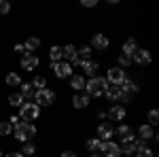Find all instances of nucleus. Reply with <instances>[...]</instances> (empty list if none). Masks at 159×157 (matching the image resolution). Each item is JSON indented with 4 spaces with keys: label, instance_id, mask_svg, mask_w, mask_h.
<instances>
[{
    "label": "nucleus",
    "instance_id": "obj_10",
    "mask_svg": "<svg viewBox=\"0 0 159 157\" xmlns=\"http://www.w3.org/2000/svg\"><path fill=\"white\" fill-rule=\"evenodd\" d=\"M108 45H110L108 36L102 34V32H96V34L91 36V45H89V47L96 49V51H104V49H108Z\"/></svg>",
    "mask_w": 159,
    "mask_h": 157
},
{
    "label": "nucleus",
    "instance_id": "obj_30",
    "mask_svg": "<svg viewBox=\"0 0 159 157\" xmlns=\"http://www.w3.org/2000/svg\"><path fill=\"white\" fill-rule=\"evenodd\" d=\"M49 58H51L53 64H55V62H61V47H60V45H53V47H51Z\"/></svg>",
    "mask_w": 159,
    "mask_h": 157
},
{
    "label": "nucleus",
    "instance_id": "obj_8",
    "mask_svg": "<svg viewBox=\"0 0 159 157\" xmlns=\"http://www.w3.org/2000/svg\"><path fill=\"white\" fill-rule=\"evenodd\" d=\"M100 155H104V157H121V149H119L117 142L106 140V142L100 145Z\"/></svg>",
    "mask_w": 159,
    "mask_h": 157
},
{
    "label": "nucleus",
    "instance_id": "obj_42",
    "mask_svg": "<svg viewBox=\"0 0 159 157\" xmlns=\"http://www.w3.org/2000/svg\"><path fill=\"white\" fill-rule=\"evenodd\" d=\"M89 157H104V155H100V153H91Z\"/></svg>",
    "mask_w": 159,
    "mask_h": 157
},
{
    "label": "nucleus",
    "instance_id": "obj_11",
    "mask_svg": "<svg viewBox=\"0 0 159 157\" xmlns=\"http://www.w3.org/2000/svg\"><path fill=\"white\" fill-rule=\"evenodd\" d=\"M96 134H98V140H102V142H106V140H112V136H115V130H112V123H100L98 130H96Z\"/></svg>",
    "mask_w": 159,
    "mask_h": 157
},
{
    "label": "nucleus",
    "instance_id": "obj_4",
    "mask_svg": "<svg viewBox=\"0 0 159 157\" xmlns=\"http://www.w3.org/2000/svg\"><path fill=\"white\" fill-rule=\"evenodd\" d=\"M55 102V91L53 89H38V91H34V104H36L38 109L40 106H51Z\"/></svg>",
    "mask_w": 159,
    "mask_h": 157
},
{
    "label": "nucleus",
    "instance_id": "obj_39",
    "mask_svg": "<svg viewBox=\"0 0 159 157\" xmlns=\"http://www.w3.org/2000/svg\"><path fill=\"white\" fill-rule=\"evenodd\" d=\"M60 157H76V153H72V151H64Z\"/></svg>",
    "mask_w": 159,
    "mask_h": 157
},
{
    "label": "nucleus",
    "instance_id": "obj_15",
    "mask_svg": "<svg viewBox=\"0 0 159 157\" xmlns=\"http://www.w3.org/2000/svg\"><path fill=\"white\" fill-rule=\"evenodd\" d=\"M125 115H127L125 106H110V109L106 110V117L112 119V121H123V119H125Z\"/></svg>",
    "mask_w": 159,
    "mask_h": 157
},
{
    "label": "nucleus",
    "instance_id": "obj_41",
    "mask_svg": "<svg viewBox=\"0 0 159 157\" xmlns=\"http://www.w3.org/2000/svg\"><path fill=\"white\" fill-rule=\"evenodd\" d=\"M4 157H24V155H21V153H7Z\"/></svg>",
    "mask_w": 159,
    "mask_h": 157
},
{
    "label": "nucleus",
    "instance_id": "obj_40",
    "mask_svg": "<svg viewBox=\"0 0 159 157\" xmlns=\"http://www.w3.org/2000/svg\"><path fill=\"white\" fill-rule=\"evenodd\" d=\"M15 53H21L24 55L25 51H24V45H15Z\"/></svg>",
    "mask_w": 159,
    "mask_h": 157
},
{
    "label": "nucleus",
    "instance_id": "obj_32",
    "mask_svg": "<svg viewBox=\"0 0 159 157\" xmlns=\"http://www.w3.org/2000/svg\"><path fill=\"white\" fill-rule=\"evenodd\" d=\"M147 119H148V125H151V127L157 125V123H159V110L157 109H151V110H148V115H147Z\"/></svg>",
    "mask_w": 159,
    "mask_h": 157
},
{
    "label": "nucleus",
    "instance_id": "obj_36",
    "mask_svg": "<svg viewBox=\"0 0 159 157\" xmlns=\"http://www.w3.org/2000/svg\"><path fill=\"white\" fill-rule=\"evenodd\" d=\"M9 11H11V4L7 0H0V15H7Z\"/></svg>",
    "mask_w": 159,
    "mask_h": 157
},
{
    "label": "nucleus",
    "instance_id": "obj_13",
    "mask_svg": "<svg viewBox=\"0 0 159 157\" xmlns=\"http://www.w3.org/2000/svg\"><path fill=\"white\" fill-rule=\"evenodd\" d=\"M132 62H134V64H138V66H148V64L153 62L151 51H147V49H138L134 55H132Z\"/></svg>",
    "mask_w": 159,
    "mask_h": 157
},
{
    "label": "nucleus",
    "instance_id": "obj_7",
    "mask_svg": "<svg viewBox=\"0 0 159 157\" xmlns=\"http://www.w3.org/2000/svg\"><path fill=\"white\" fill-rule=\"evenodd\" d=\"M38 62H40V60H38L36 53H24L19 64H21V68H24L25 72H34V70L38 68Z\"/></svg>",
    "mask_w": 159,
    "mask_h": 157
},
{
    "label": "nucleus",
    "instance_id": "obj_14",
    "mask_svg": "<svg viewBox=\"0 0 159 157\" xmlns=\"http://www.w3.org/2000/svg\"><path fill=\"white\" fill-rule=\"evenodd\" d=\"M119 89H121L123 94H129V96H134V94H138L140 91V85H136V81H132V79H123L121 85H119Z\"/></svg>",
    "mask_w": 159,
    "mask_h": 157
},
{
    "label": "nucleus",
    "instance_id": "obj_33",
    "mask_svg": "<svg viewBox=\"0 0 159 157\" xmlns=\"http://www.w3.org/2000/svg\"><path fill=\"white\" fill-rule=\"evenodd\" d=\"M34 153H36V146H34V145H32V142H24V149H21V155H28V157H30V155H34Z\"/></svg>",
    "mask_w": 159,
    "mask_h": 157
},
{
    "label": "nucleus",
    "instance_id": "obj_20",
    "mask_svg": "<svg viewBox=\"0 0 159 157\" xmlns=\"http://www.w3.org/2000/svg\"><path fill=\"white\" fill-rule=\"evenodd\" d=\"M138 49H140V47H138L136 38H127V40L123 43V51H121V53H125V55H129V58H132V55H134Z\"/></svg>",
    "mask_w": 159,
    "mask_h": 157
},
{
    "label": "nucleus",
    "instance_id": "obj_3",
    "mask_svg": "<svg viewBox=\"0 0 159 157\" xmlns=\"http://www.w3.org/2000/svg\"><path fill=\"white\" fill-rule=\"evenodd\" d=\"M38 117H40V109H38L34 102H24L19 106V119H24L25 123H32Z\"/></svg>",
    "mask_w": 159,
    "mask_h": 157
},
{
    "label": "nucleus",
    "instance_id": "obj_17",
    "mask_svg": "<svg viewBox=\"0 0 159 157\" xmlns=\"http://www.w3.org/2000/svg\"><path fill=\"white\" fill-rule=\"evenodd\" d=\"M81 68L85 70L87 76H98V70H100V64L98 62H93V60H85V62H81Z\"/></svg>",
    "mask_w": 159,
    "mask_h": 157
},
{
    "label": "nucleus",
    "instance_id": "obj_9",
    "mask_svg": "<svg viewBox=\"0 0 159 157\" xmlns=\"http://www.w3.org/2000/svg\"><path fill=\"white\" fill-rule=\"evenodd\" d=\"M104 79H106L108 85H121V81L125 79V72H123V68L115 66V68H108V72H106Z\"/></svg>",
    "mask_w": 159,
    "mask_h": 157
},
{
    "label": "nucleus",
    "instance_id": "obj_35",
    "mask_svg": "<svg viewBox=\"0 0 159 157\" xmlns=\"http://www.w3.org/2000/svg\"><path fill=\"white\" fill-rule=\"evenodd\" d=\"M117 62H119V68H125V66L134 64V62H132V58H129V55H125V53H121V55L117 58Z\"/></svg>",
    "mask_w": 159,
    "mask_h": 157
},
{
    "label": "nucleus",
    "instance_id": "obj_38",
    "mask_svg": "<svg viewBox=\"0 0 159 157\" xmlns=\"http://www.w3.org/2000/svg\"><path fill=\"white\" fill-rule=\"evenodd\" d=\"M81 4H83V7H85V9H93V7H96V4H98V2H96V0H83V2H81Z\"/></svg>",
    "mask_w": 159,
    "mask_h": 157
},
{
    "label": "nucleus",
    "instance_id": "obj_24",
    "mask_svg": "<svg viewBox=\"0 0 159 157\" xmlns=\"http://www.w3.org/2000/svg\"><path fill=\"white\" fill-rule=\"evenodd\" d=\"M47 85H49V81H47V76H45V74H36V76H34V81H32V87H34V89H47Z\"/></svg>",
    "mask_w": 159,
    "mask_h": 157
},
{
    "label": "nucleus",
    "instance_id": "obj_22",
    "mask_svg": "<svg viewBox=\"0 0 159 157\" xmlns=\"http://www.w3.org/2000/svg\"><path fill=\"white\" fill-rule=\"evenodd\" d=\"M138 136H140L142 140H151V138L155 136V132H153V127H151L148 123H142V125L138 127Z\"/></svg>",
    "mask_w": 159,
    "mask_h": 157
},
{
    "label": "nucleus",
    "instance_id": "obj_12",
    "mask_svg": "<svg viewBox=\"0 0 159 157\" xmlns=\"http://www.w3.org/2000/svg\"><path fill=\"white\" fill-rule=\"evenodd\" d=\"M115 136H119V140L121 142H134V130H132V125H119L117 130H115Z\"/></svg>",
    "mask_w": 159,
    "mask_h": 157
},
{
    "label": "nucleus",
    "instance_id": "obj_6",
    "mask_svg": "<svg viewBox=\"0 0 159 157\" xmlns=\"http://www.w3.org/2000/svg\"><path fill=\"white\" fill-rule=\"evenodd\" d=\"M51 68H53V74L57 79H70L72 76V66L68 62H55V64H51Z\"/></svg>",
    "mask_w": 159,
    "mask_h": 157
},
{
    "label": "nucleus",
    "instance_id": "obj_23",
    "mask_svg": "<svg viewBox=\"0 0 159 157\" xmlns=\"http://www.w3.org/2000/svg\"><path fill=\"white\" fill-rule=\"evenodd\" d=\"M19 94H21L24 100H32L34 98V87H32V83H21L19 85Z\"/></svg>",
    "mask_w": 159,
    "mask_h": 157
},
{
    "label": "nucleus",
    "instance_id": "obj_2",
    "mask_svg": "<svg viewBox=\"0 0 159 157\" xmlns=\"http://www.w3.org/2000/svg\"><path fill=\"white\" fill-rule=\"evenodd\" d=\"M106 87H108V83H106L104 76H93V79H89L85 83V94L89 98H100V96H104Z\"/></svg>",
    "mask_w": 159,
    "mask_h": 157
},
{
    "label": "nucleus",
    "instance_id": "obj_28",
    "mask_svg": "<svg viewBox=\"0 0 159 157\" xmlns=\"http://www.w3.org/2000/svg\"><path fill=\"white\" fill-rule=\"evenodd\" d=\"M100 145H102V140H98V138H89V140L85 142V146H87V151H89V153H98Z\"/></svg>",
    "mask_w": 159,
    "mask_h": 157
},
{
    "label": "nucleus",
    "instance_id": "obj_37",
    "mask_svg": "<svg viewBox=\"0 0 159 157\" xmlns=\"http://www.w3.org/2000/svg\"><path fill=\"white\" fill-rule=\"evenodd\" d=\"M119 100H121L123 104H129V102L134 100V96H129V94H123V91H121V98H119Z\"/></svg>",
    "mask_w": 159,
    "mask_h": 157
},
{
    "label": "nucleus",
    "instance_id": "obj_16",
    "mask_svg": "<svg viewBox=\"0 0 159 157\" xmlns=\"http://www.w3.org/2000/svg\"><path fill=\"white\" fill-rule=\"evenodd\" d=\"M89 104H91V98L87 96V94H83V91L74 94V98H72V106L74 109H87Z\"/></svg>",
    "mask_w": 159,
    "mask_h": 157
},
{
    "label": "nucleus",
    "instance_id": "obj_27",
    "mask_svg": "<svg viewBox=\"0 0 159 157\" xmlns=\"http://www.w3.org/2000/svg\"><path fill=\"white\" fill-rule=\"evenodd\" d=\"M24 102H25V100L21 98V94H19V91H13L11 96H9V104H11V106H15V109H19Z\"/></svg>",
    "mask_w": 159,
    "mask_h": 157
},
{
    "label": "nucleus",
    "instance_id": "obj_1",
    "mask_svg": "<svg viewBox=\"0 0 159 157\" xmlns=\"http://www.w3.org/2000/svg\"><path fill=\"white\" fill-rule=\"evenodd\" d=\"M13 136H15V140H19V142H30V140L36 136V125H34V123L19 121L17 125H13Z\"/></svg>",
    "mask_w": 159,
    "mask_h": 157
},
{
    "label": "nucleus",
    "instance_id": "obj_29",
    "mask_svg": "<svg viewBox=\"0 0 159 157\" xmlns=\"http://www.w3.org/2000/svg\"><path fill=\"white\" fill-rule=\"evenodd\" d=\"M76 53H79V60L81 62H85L91 58V53H93V49L89 47V45H85V47H81V49H76Z\"/></svg>",
    "mask_w": 159,
    "mask_h": 157
},
{
    "label": "nucleus",
    "instance_id": "obj_5",
    "mask_svg": "<svg viewBox=\"0 0 159 157\" xmlns=\"http://www.w3.org/2000/svg\"><path fill=\"white\" fill-rule=\"evenodd\" d=\"M61 58L68 62L70 66H81V60H79V53H76V47L74 45H66V47H61Z\"/></svg>",
    "mask_w": 159,
    "mask_h": 157
},
{
    "label": "nucleus",
    "instance_id": "obj_18",
    "mask_svg": "<svg viewBox=\"0 0 159 157\" xmlns=\"http://www.w3.org/2000/svg\"><path fill=\"white\" fill-rule=\"evenodd\" d=\"M85 83H87L85 76H81V74H72V76H70V87H72L76 94L85 89Z\"/></svg>",
    "mask_w": 159,
    "mask_h": 157
},
{
    "label": "nucleus",
    "instance_id": "obj_31",
    "mask_svg": "<svg viewBox=\"0 0 159 157\" xmlns=\"http://www.w3.org/2000/svg\"><path fill=\"white\" fill-rule=\"evenodd\" d=\"M13 132V125L9 121H0V138H4V136H11Z\"/></svg>",
    "mask_w": 159,
    "mask_h": 157
},
{
    "label": "nucleus",
    "instance_id": "obj_19",
    "mask_svg": "<svg viewBox=\"0 0 159 157\" xmlns=\"http://www.w3.org/2000/svg\"><path fill=\"white\" fill-rule=\"evenodd\" d=\"M21 45H24V51H25V53H34V51L40 47V38L30 36V38H25V43H21Z\"/></svg>",
    "mask_w": 159,
    "mask_h": 157
},
{
    "label": "nucleus",
    "instance_id": "obj_25",
    "mask_svg": "<svg viewBox=\"0 0 159 157\" xmlns=\"http://www.w3.org/2000/svg\"><path fill=\"white\" fill-rule=\"evenodd\" d=\"M4 81H7L9 87H19V85H21V76H19L17 72H9L7 76H4Z\"/></svg>",
    "mask_w": 159,
    "mask_h": 157
},
{
    "label": "nucleus",
    "instance_id": "obj_43",
    "mask_svg": "<svg viewBox=\"0 0 159 157\" xmlns=\"http://www.w3.org/2000/svg\"><path fill=\"white\" fill-rule=\"evenodd\" d=\"M0 157H4V155H2V151H0Z\"/></svg>",
    "mask_w": 159,
    "mask_h": 157
},
{
    "label": "nucleus",
    "instance_id": "obj_34",
    "mask_svg": "<svg viewBox=\"0 0 159 157\" xmlns=\"http://www.w3.org/2000/svg\"><path fill=\"white\" fill-rule=\"evenodd\" d=\"M136 157H155V151L148 149V146H142V149L136 151Z\"/></svg>",
    "mask_w": 159,
    "mask_h": 157
},
{
    "label": "nucleus",
    "instance_id": "obj_21",
    "mask_svg": "<svg viewBox=\"0 0 159 157\" xmlns=\"http://www.w3.org/2000/svg\"><path fill=\"white\" fill-rule=\"evenodd\" d=\"M104 96L108 98L110 102H117V100L121 98V89H119V85H108L106 91H104Z\"/></svg>",
    "mask_w": 159,
    "mask_h": 157
},
{
    "label": "nucleus",
    "instance_id": "obj_26",
    "mask_svg": "<svg viewBox=\"0 0 159 157\" xmlns=\"http://www.w3.org/2000/svg\"><path fill=\"white\" fill-rule=\"evenodd\" d=\"M121 155H125V157H132V155H136V146H134V142H121Z\"/></svg>",
    "mask_w": 159,
    "mask_h": 157
}]
</instances>
